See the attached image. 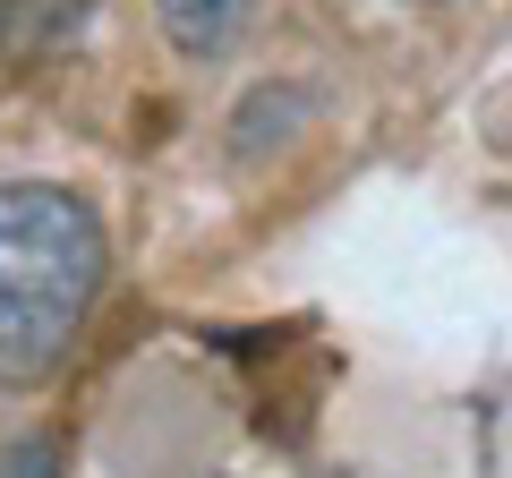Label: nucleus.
Instances as JSON below:
<instances>
[{
    "instance_id": "7ed1b4c3",
    "label": "nucleus",
    "mask_w": 512,
    "mask_h": 478,
    "mask_svg": "<svg viewBox=\"0 0 512 478\" xmlns=\"http://www.w3.org/2000/svg\"><path fill=\"white\" fill-rule=\"evenodd\" d=\"M0 478H60V444L52 436H18L0 453Z\"/></svg>"
},
{
    "instance_id": "f03ea898",
    "label": "nucleus",
    "mask_w": 512,
    "mask_h": 478,
    "mask_svg": "<svg viewBox=\"0 0 512 478\" xmlns=\"http://www.w3.org/2000/svg\"><path fill=\"white\" fill-rule=\"evenodd\" d=\"M154 18H163L171 52H188V60H222L239 35H248L256 0H154Z\"/></svg>"
},
{
    "instance_id": "f257e3e1",
    "label": "nucleus",
    "mask_w": 512,
    "mask_h": 478,
    "mask_svg": "<svg viewBox=\"0 0 512 478\" xmlns=\"http://www.w3.org/2000/svg\"><path fill=\"white\" fill-rule=\"evenodd\" d=\"M103 291V222L52 180H0V393H35Z\"/></svg>"
}]
</instances>
